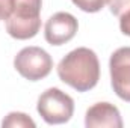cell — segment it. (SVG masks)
<instances>
[{
    "label": "cell",
    "mask_w": 130,
    "mask_h": 128,
    "mask_svg": "<svg viewBox=\"0 0 130 128\" xmlns=\"http://www.w3.org/2000/svg\"><path fill=\"white\" fill-rule=\"evenodd\" d=\"M58 75L77 92L94 89L100 80V62L95 51L86 47L70 51L58 63Z\"/></svg>",
    "instance_id": "obj_1"
},
{
    "label": "cell",
    "mask_w": 130,
    "mask_h": 128,
    "mask_svg": "<svg viewBox=\"0 0 130 128\" xmlns=\"http://www.w3.org/2000/svg\"><path fill=\"white\" fill-rule=\"evenodd\" d=\"M42 0H14L11 17L6 20V32L14 39H30L41 29Z\"/></svg>",
    "instance_id": "obj_2"
},
{
    "label": "cell",
    "mask_w": 130,
    "mask_h": 128,
    "mask_svg": "<svg viewBox=\"0 0 130 128\" xmlns=\"http://www.w3.org/2000/svg\"><path fill=\"white\" fill-rule=\"evenodd\" d=\"M36 110L48 125L65 124L74 113V101L64 91L50 88L39 95Z\"/></svg>",
    "instance_id": "obj_3"
},
{
    "label": "cell",
    "mask_w": 130,
    "mask_h": 128,
    "mask_svg": "<svg viewBox=\"0 0 130 128\" xmlns=\"http://www.w3.org/2000/svg\"><path fill=\"white\" fill-rule=\"evenodd\" d=\"M14 68L29 81H38L52 72L53 59L41 47H24L17 53L14 59Z\"/></svg>",
    "instance_id": "obj_4"
},
{
    "label": "cell",
    "mask_w": 130,
    "mask_h": 128,
    "mask_svg": "<svg viewBox=\"0 0 130 128\" xmlns=\"http://www.w3.org/2000/svg\"><path fill=\"white\" fill-rule=\"evenodd\" d=\"M109 71L113 92L123 101L130 102V47H121L112 53Z\"/></svg>",
    "instance_id": "obj_5"
},
{
    "label": "cell",
    "mask_w": 130,
    "mask_h": 128,
    "mask_svg": "<svg viewBox=\"0 0 130 128\" xmlns=\"http://www.w3.org/2000/svg\"><path fill=\"white\" fill-rule=\"evenodd\" d=\"M79 29L77 18L70 12H56L53 14L44 27L45 41L52 45H62L71 41Z\"/></svg>",
    "instance_id": "obj_6"
},
{
    "label": "cell",
    "mask_w": 130,
    "mask_h": 128,
    "mask_svg": "<svg viewBox=\"0 0 130 128\" xmlns=\"http://www.w3.org/2000/svg\"><path fill=\"white\" fill-rule=\"evenodd\" d=\"M85 125L88 128H121L120 110L110 102H95L86 110Z\"/></svg>",
    "instance_id": "obj_7"
},
{
    "label": "cell",
    "mask_w": 130,
    "mask_h": 128,
    "mask_svg": "<svg viewBox=\"0 0 130 128\" xmlns=\"http://www.w3.org/2000/svg\"><path fill=\"white\" fill-rule=\"evenodd\" d=\"M2 127L3 128H35L36 124L33 122L32 118H29L26 113L21 112H11L3 121H2Z\"/></svg>",
    "instance_id": "obj_8"
},
{
    "label": "cell",
    "mask_w": 130,
    "mask_h": 128,
    "mask_svg": "<svg viewBox=\"0 0 130 128\" xmlns=\"http://www.w3.org/2000/svg\"><path fill=\"white\" fill-rule=\"evenodd\" d=\"M80 11L83 12H89V14H94L98 12L104 8V5L107 3V0H71Z\"/></svg>",
    "instance_id": "obj_9"
},
{
    "label": "cell",
    "mask_w": 130,
    "mask_h": 128,
    "mask_svg": "<svg viewBox=\"0 0 130 128\" xmlns=\"http://www.w3.org/2000/svg\"><path fill=\"white\" fill-rule=\"evenodd\" d=\"M107 5L115 17H120L121 14L130 9V0H107Z\"/></svg>",
    "instance_id": "obj_10"
},
{
    "label": "cell",
    "mask_w": 130,
    "mask_h": 128,
    "mask_svg": "<svg viewBox=\"0 0 130 128\" xmlns=\"http://www.w3.org/2000/svg\"><path fill=\"white\" fill-rule=\"evenodd\" d=\"M14 8V0H0V21H6Z\"/></svg>",
    "instance_id": "obj_11"
},
{
    "label": "cell",
    "mask_w": 130,
    "mask_h": 128,
    "mask_svg": "<svg viewBox=\"0 0 130 128\" xmlns=\"http://www.w3.org/2000/svg\"><path fill=\"white\" fill-rule=\"evenodd\" d=\"M118 18H120V29H121V32L124 35H127V36H130V9L126 11L124 14H121Z\"/></svg>",
    "instance_id": "obj_12"
}]
</instances>
